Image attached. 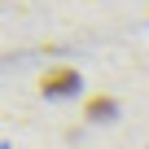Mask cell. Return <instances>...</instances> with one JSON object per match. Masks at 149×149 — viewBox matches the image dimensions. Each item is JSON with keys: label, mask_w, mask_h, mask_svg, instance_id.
Listing matches in <instances>:
<instances>
[{"label": "cell", "mask_w": 149, "mask_h": 149, "mask_svg": "<svg viewBox=\"0 0 149 149\" xmlns=\"http://www.w3.org/2000/svg\"><path fill=\"white\" fill-rule=\"evenodd\" d=\"M79 88V74H74L70 66H57V70H48L44 79H40V92L44 97H66V92H74Z\"/></svg>", "instance_id": "6da1fadb"}, {"label": "cell", "mask_w": 149, "mask_h": 149, "mask_svg": "<svg viewBox=\"0 0 149 149\" xmlns=\"http://www.w3.org/2000/svg\"><path fill=\"white\" fill-rule=\"evenodd\" d=\"M110 110H114V105H110V97H97V101L88 105V114H92V118H105Z\"/></svg>", "instance_id": "7a4b0ae2"}]
</instances>
